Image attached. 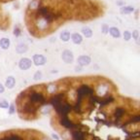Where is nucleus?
Returning <instances> with one entry per match:
<instances>
[{
  "label": "nucleus",
  "mask_w": 140,
  "mask_h": 140,
  "mask_svg": "<svg viewBox=\"0 0 140 140\" xmlns=\"http://www.w3.org/2000/svg\"><path fill=\"white\" fill-rule=\"evenodd\" d=\"M71 133V140H86V132L83 130L82 126L78 125L75 130L70 131Z\"/></svg>",
  "instance_id": "obj_1"
},
{
  "label": "nucleus",
  "mask_w": 140,
  "mask_h": 140,
  "mask_svg": "<svg viewBox=\"0 0 140 140\" xmlns=\"http://www.w3.org/2000/svg\"><path fill=\"white\" fill-rule=\"evenodd\" d=\"M61 58L65 63H71L73 61V59H74V55H73V53L71 51L64 50L61 54Z\"/></svg>",
  "instance_id": "obj_2"
},
{
  "label": "nucleus",
  "mask_w": 140,
  "mask_h": 140,
  "mask_svg": "<svg viewBox=\"0 0 140 140\" xmlns=\"http://www.w3.org/2000/svg\"><path fill=\"white\" fill-rule=\"evenodd\" d=\"M31 64H32V62H31V59L27 58H23L20 59V61H19V67L21 69V70H27L31 67Z\"/></svg>",
  "instance_id": "obj_3"
},
{
  "label": "nucleus",
  "mask_w": 140,
  "mask_h": 140,
  "mask_svg": "<svg viewBox=\"0 0 140 140\" xmlns=\"http://www.w3.org/2000/svg\"><path fill=\"white\" fill-rule=\"evenodd\" d=\"M32 61L37 66H42L46 63V58L43 55H34L32 58Z\"/></svg>",
  "instance_id": "obj_4"
},
{
  "label": "nucleus",
  "mask_w": 140,
  "mask_h": 140,
  "mask_svg": "<svg viewBox=\"0 0 140 140\" xmlns=\"http://www.w3.org/2000/svg\"><path fill=\"white\" fill-rule=\"evenodd\" d=\"M77 62H78V64L80 66H88L92 62V59H91L89 55H81V57L78 58Z\"/></svg>",
  "instance_id": "obj_5"
},
{
  "label": "nucleus",
  "mask_w": 140,
  "mask_h": 140,
  "mask_svg": "<svg viewBox=\"0 0 140 140\" xmlns=\"http://www.w3.org/2000/svg\"><path fill=\"white\" fill-rule=\"evenodd\" d=\"M71 40L74 44L79 45L83 42V36L80 33H73L71 35Z\"/></svg>",
  "instance_id": "obj_6"
},
{
  "label": "nucleus",
  "mask_w": 140,
  "mask_h": 140,
  "mask_svg": "<svg viewBox=\"0 0 140 140\" xmlns=\"http://www.w3.org/2000/svg\"><path fill=\"white\" fill-rule=\"evenodd\" d=\"M16 85V79L13 77V76H9L7 79H6V82H5V86L8 89H13Z\"/></svg>",
  "instance_id": "obj_7"
},
{
  "label": "nucleus",
  "mask_w": 140,
  "mask_h": 140,
  "mask_svg": "<svg viewBox=\"0 0 140 140\" xmlns=\"http://www.w3.org/2000/svg\"><path fill=\"white\" fill-rule=\"evenodd\" d=\"M10 40L8 38H2L0 39V48L3 49V50H8L9 47H10Z\"/></svg>",
  "instance_id": "obj_8"
},
{
  "label": "nucleus",
  "mask_w": 140,
  "mask_h": 140,
  "mask_svg": "<svg viewBox=\"0 0 140 140\" xmlns=\"http://www.w3.org/2000/svg\"><path fill=\"white\" fill-rule=\"evenodd\" d=\"M108 32H109L110 34H111V36H112V37H114V38H120V37H121V32H120L119 28L115 27V26L110 27Z\"/></svg>",
  "instance_id": "obj_9"
},
{
  "label": "nucleus",
  "mask_w": 140,
  "mask_h": 140,
  "mask_svg": "<svg viewBox=\"0 0 140 140\" xmlns=\"http://www.w3.org/2000/svg\"><path fill=\"white\" fill-rule=\"evenodd\" d=\"M27 50H28L27 45L24 44V43H21V44H19L17 47H16V51H17V53H19V54H24L25 52H27Z\"/></svg>",
  "instance_id": "obj_10"
},
{
  "label": "nucleus",
  "mask_w": 140,
  "mask_h": 140,
  "mask_svg": "<svg viewBox=\"0 0 140 140\" xmlns=\"http://www.w3.org/2000/svg\"><path fill=\"white\" fill-rule=\"evenodd\" d=\"M82 34L86 38H91L92 36V30L88 26H85V27L82 28Z\"/></svg>",
  "instance_id": "obj_11"
},
{
  "label": "nucleus",
  "mask_w": 140,
  "mask_h": 140,
  "mask_svg": "<svg viewBox=\"0 0 140 140\" xmlns=\"http://www.w3.org/2000/svg\"><path fill=\"white\" fill-rule=\"evenodd\" d=\"M120 11H121L122 14H130L134 11V8L132 6H124V7L121 8Z\"/></svg>",
  "instance_id": "obj_12"
},
{
  "label": "nucleus",
  "mask_w": 140,
  "mask_h": 140,
  "mask_svg": "<svg viewBox=\"0 0 140 140\" xmlns=\"http://www.w3.org/2000/svg\"><path fill=\"white\" fill-rule=\"evenodd\" d=\"M60 39L63 42H68L70 40V33L68 31H62L60 33Z\"/></svg>",
  "instance_id": "obj_13"
},
{
  "label": "nucleus",
  "mask_w": 140,
  "mask_h": 140,
  "mask_svg": "<svg viewBox=\"0 0 140 140\" xmlns=\"http://www.w3.org/2000/svg\"><path fill=\"white\" fill-rule=\"evenodd\" d=\"M9 102H8L7 100H5V99H1L0 100V108H3V109H7L9 108Z\"/></svg>",
  "instance_id": "obj_14"
},
{
  "label": "nucleus",
  "mask_w": 140,
  "mask_h": 140,
  "mask_svg": "<svg viewBox=\"0 0 140 140\" xmlns=\"http://www.w3.org/2000/svg\"><path fill=\"white\" fill-rule=\"evenodd\" d=\"M130 38H131V33H130V31H125L124 32V39L126 41H128Z\"/></svg>",
  "instance_id": "obj_15"
},
{
  "label": "nucleus",
  "mask_w": 140,
  "mask_h": 140,
  "mask_svg": "<svg viewBox=\"0 0 140 140\" xmlns=\"http://www.w3.org/2000/svg\"><path fill=\"white\" fill-rule=\"evenodd\" d=\"M41 78H42V72L41 71L35 72L34 76H33V79H34V80H39V79H41Z\"/></svg>",
  "instance_id": "obj_16"
},
{
  "label": "nucleus",
  "mask_w": 140,
  "mask_h": 140,
  "mask_svg": "<svg viewBox=\"0 0 140 140\" xmlns=\"http://www.w3.org/2000/svg\"><path fill=\"white\" fill-rule=\"evenodd\" d=\"M131 36H132L133 38H134V40H136V41H138V39H139V32L137 30H134L132 32V34H131Z\"/></svg>",
  "instance_id": "obj_17"
},
{
  "label": "nucleus",
  "mask_w": 140,
  "mask_h": 140,
  "mask_svg": "<svg viewBox=\"0 0 140 140\" xmlns=\"http://www.w3.org/2000/svg\"><path fill=\"white\" fill-rule=\"evenodd\" d=\"M15 112H16V109H15V105H14V104H11V105H9V114L13 115Z\"/></svg>",
  "instance_id": "obj_18"
},
{
  "label": "nucleus",
  "mask_w": 140,
  "mask_h": 140,
  "mask_svg": "<svg viewBox=\"0 0 140 140\" xmlns=\"http://www.w3.org/2000/svg\"><path fill=\"white\" fill-rule=\"evenodd\" d=\"M14 34L16 35V36H19V35H21V29L19 28V26H16V27H15Z\"/></svg>",
  "instance_id": "obj_19"
},
{
  "label": "nucleus",
  "mask_w": 140,
  "mask_h": 140,
  "mask_svg": "<svg viewBox=\"0 0 140 140\" xmlns=\"http://www.w3.org/2000/svg\"><path fill=\"white\" fill-rule=\"evenodd\" d=\"M108 31H109V27H108L106 24L102 25V32H103V33H104V34H106V33H108Z\"/></svg>",
  "instance_id": "obj_20"
},
{
  "label": "nucleus",
  "mask_w": 140,
  "mask_h": 140,
  "mask_svg": "<svg viewBox=\"0 0 140 140\" xmlns=\"http://www.w3.org/2000/svg\"><path fill=\"white\" fill-rule=\"evenodd\" d=\"M4 91H5V87L0 83V93H3Z\"/></svg>",
  "instance_id": "obj_21"
},
{
  "label": "nucleus",
  "mask_w": 140,
  "mask_h": 140,
  "mask_svg": "<svg viewBox=\"0 0 140 140\" xmlns=\"http://www.w3.org/2000/svg\"><path fill=\"white\" fill-rule=\"evenodd\" d=\"M52 136H53V138H55V139H57V140L59 139V138H58V135H57V134H53Z\"/></svg>",
  "instance_id": "obj_22"
}]
</instances>
